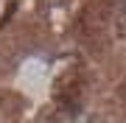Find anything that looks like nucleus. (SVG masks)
<instances>
[{
	"mask_svg": "<svg viewBox=\"0 0 126 123\" xmlns=\"http://www.w3.org/2000/svg\"><path fill=\"white\" fill-rule=\"evenodd\" d=\"M123 9H126V0H123Z\"/></svg>",
	"mask_w": 126,
	"mask_h": 123,
	"instance_id": "1",
	"label": "nucleus"
}]
</instances>
